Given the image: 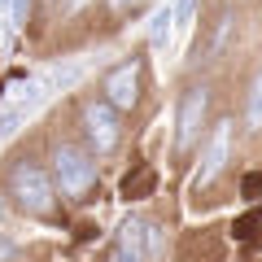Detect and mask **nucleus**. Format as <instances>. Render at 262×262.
<instances>
[{"instance_id":"nucleus-15","label":"nucleus","mask_w":262,"mask_h":262,"mask_svg":"<svg viewBox=\"0 0 262 262\" xmlns=\"http://www.w3.org/2000/svg\"><path fill=\"white\" fill-rule=\"evenodd\" d=\"M0 210H5V201H0Z\"/></svg>"},{"instance_id":"nucleus-14","label":"nucleus","mask_w":262,"mask_h":262,"mask_svg":"<svg viewBox=\"0 0 262 262\" xmlns=\"http://www.w3.org/2000/svg\"><path fill=\"white\" fill-rule=\"evenodd\" d=\"M75 5H83V0H66V9H75Z\"/></svg>"},{"instance_id":"nucleus-13","label":"nucleus","mask_w":262,"mask_h":262,"mask_svg":"<svg viewBox=\"0 0 262 262\" xmlns=\"http://www.w3.org/2000/svg\"><path fill=\"white\" fill-rule=\"evenodd\" d=\"M136 5H144V0H110L114 13H127V9H136Z\"/></svg>"},{"instance_id":"nucleus-9","label":"nucleus","mask_w":262,"mask_h":262,"mask_svg":"<svg viewBox=\"0 0 262 262\" xmlns=\"http://www.w3.org/2000/svg\"><path fill=\"white\" fill-rule=\"evenodd\" d=\"M170 22H175V9H170V0L166 5H158L153 9V22H149V48H166V39H170Z\"/></svg>"},{"instance_id":"nucleus-11","label":"nucleus","mask_w":262,"mask_h":262,"mask_svg":"<svg viewBox=\"0 0 262 262\" xmlns=\"http://www.w3.org/2000/svg\"><path fill=\"white\" fill-rule=\"evenodd\" d=\"M258 223H262V210H249V214H245L241 223L232 227V232H236V236H241V241H245V236H253V227H258Z\"/></svg>"},{"instance_id":"nucleus-5","label":"nucleus","mask_w":262,"mask_h":262,"mask_svg":"<svg viewBox=\"0 0 262 262\" xmlns=\"http://www.w3.org/2000/svg\"><path fill=\"white\" fill-rule=\"evenodd\" d=\"M162 241H158V223H144V219H127L118 227V249H114V262H149L158 258Z\"/></svg>"},{"instance_id":"nucleus-3","label":"nucleus","mask_w":262,"mask_h":262,"mask_svg":"<svg viewBox=\"0 0 262 262\" xmlns=\"http://www.w3.org/2000/svg\"><path fill=\"white\" fill-rule=\"evenodd\" d=\"M79 122H83L88 153H96V158H110V153L122 144L118 110H110V105H105V96H96V101H83V110H79Z\"/></svg>"},{"instance_id":"nucleus-8","label":"nucleus","mask_w":262,"mask_h":262,"mask_svg":"<svg viewBox=\"0 0 262 262\" xmlns=\"http://www.w3.org/2000/svg\"><path fill=\"white\" fill-rule=\"evenodd\" d=\"M153 188H158V170H153L149 162H140V166H136V170H127V179H122V196H127V201L153 196Z\"/></svg>"},{"instance_id":"nucleus-1","label":"nucleus","mask_w":262,"mask_h":262,"mask_svg":"<svg viewBox=\"0 0 262 262\" xmlns=\"http://www.w3.org/2000/svg\"><path fill=\"white\" fill-rule=\"evenodd\" d=\"M53 188L66 196V201H88V192L96 188V162L88 149H79V144L70 140H57L53 144Z\"/></svg>"},{"instance_id":"nucleus-2","label":"nucleus","mask_w":262,"mask_h":262,"mask_svg":"<svg viewBox=\"0 0 262 262\" xmlns=\"http://www.w3.org/2000/svg\"><path fill=\"white\" fill-rule=\"evenodd\" d=\"M9 196H13V206L22 214H35V219H53V210H57L53 175L39 162H18L9 170Z\"/></svg>"},{"instance_id":"nucleus-12","label":"nucleus","mask_w":262,"mask_h":262,"mask_svg":"<svg viewBox=\"0 0 262 262\" xmlns=\"http://www.w3.org/2000/svg\"><path fill=\"white\" fill-rule=\"evenodd\" d=\"M262 192V175H245V196H258Z\"/></svg>"},{"instance_id":"nucleus-4","label":"nucleus","mask_w":262,"mask_h":262,"mask_svg":"<svg viewBox=\"0 0 262 262\" xmlns=\"http://www.w3.org/2000/svg\"><path fill=\"white\" fill-rule=\"evenodd\" d=\"M206 105H210V92L201 83L184 88L179 110H175V153L196 149V140H201V122H206Z\"/></svg>"},{"instance_id":"nucleus-6","label":"nucleus","mask_w":262,"mask_h":262,"mask_svg":"<svg viewBox=\"0 0 262 262\" xmlns=\"http://www.w3.org/2000/svg\"><path fill=\"white\" fill-rule=\"evenodd\" d=\"M105 105L118 114L140 105V61H122L105 75Z\"/></svg>"},{"instance_id":"nucleus-10","label":"nucleus","mask_w":262,"mask_h":262,"mask_svg":"<svg viewBox=\"0 0 262 262\" xmlns=\"http://www.w3.org/2000/svg\"><path fill=\"white\" fill-rule=\"evenodd\" d=\"M245 127H249V131H262V70L253 75L249 101H245Z\"/></svg>"},{"instance_id":"nucleus-7","label":"nucleus","mask_w":262,"mask_h":262,"mask_svg":"<svg viewBox=\"0 0 262 262\" xmlns=\"http://www.w3.org/2000/svg\"><path fill=\"white\" fill-rule=\"evenodd\" d=\"M232 131H236V122H232V118L214 122V131H210V140H206V153H201V170H196V188L214 184V179L223 175L227 158H232Z\"/></svg>"}]
</instances>
